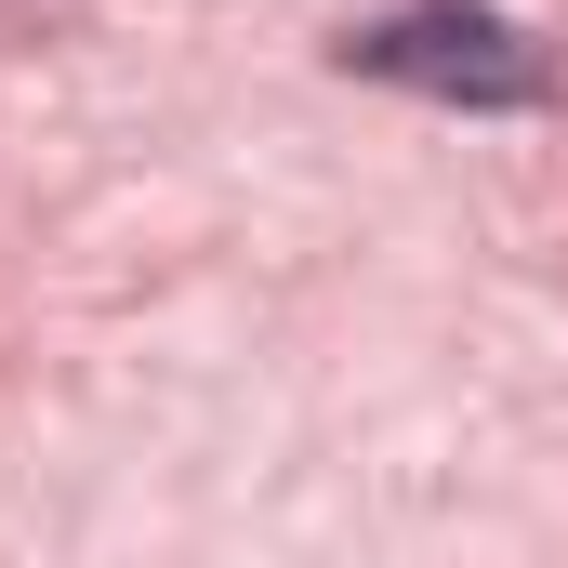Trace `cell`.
<instances>
[{"mask_svg":"<svg viewBox=\"0 0 568 568\" xmlns=\"http://www.w3.org/2000/svg\"><path fill=\"white\" fill-rule=\"evenodd\" d=\"M344 67L357 80H397V93H436V106H542L556 67L516 13L489 0H410L384 27H344Z\"/></svg>","mask_w":568,"mask_h":568,"instance_id":"obj_1","label":"cell"}]
</instances>
